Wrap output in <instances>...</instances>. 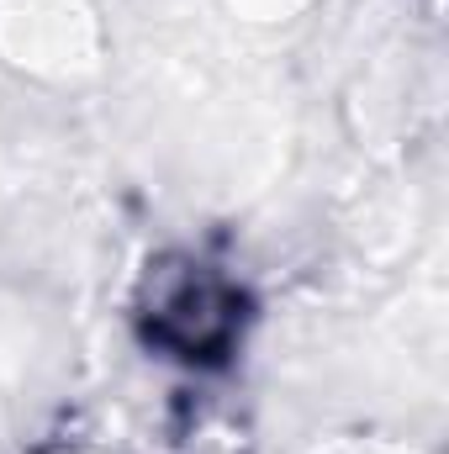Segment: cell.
Returning <instances> with one entry per match:
<instances>
[{
  "instance_id": "cell-1",
  "label": "cell",
  "mask_w": 449,
  "mask_h": 454,
  "mask_svg": "<svg viewBox=\"0 0 449 454\" xmlns=\"http://www.w3.org/2000/svg\"><path fill=\"white\" fill-rule=\"evenodd\" d=\"M243 307H248L243 291L196 259L148 264L143 291H138L143 339L164 354H175V359H191V364L227 359V348L238 343L243 323H248Z\"/></svg>"
}]
</instances>
